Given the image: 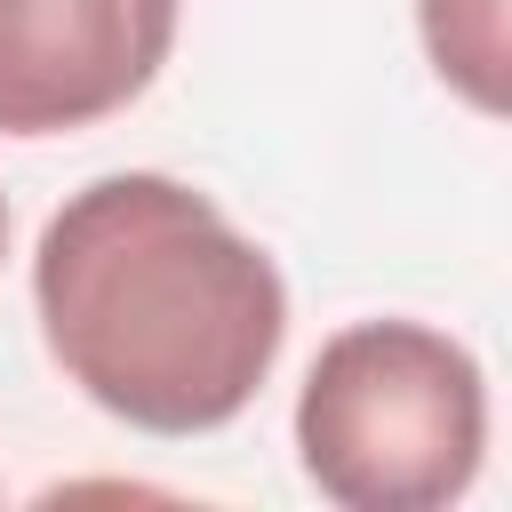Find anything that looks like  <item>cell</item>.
Wrapping results in <instances>:
<instances>
[{"mask_svg":"<svg viewBox=\"0 0 512 512\" xmlns=\"http://www.w3.org/2000/svg\"><path fill=\"white\" fill-rule=\"evenodd\" d=\"M48 360L120 424L192 440L232 424L280 344V264L192 184L128 168L72 192L32 256Z\"/></svg>","mask_w":512,"mask_h":512,"instance_id":"6da1fadb","label":"cell"},{"mask_svg":"<svg viewBox=\"0 0 512 512\" xmlns=\"http://www.w3.org/2000/svg\"><path fill=\"white\" fill-rule=\"evenodd\" d=\"M296 456L344 512H440L488 456L480 360L424 320H352L296 392Z\"/></svg>","mask_w":512,"mask_h":512,"instance_id":"7a4b0ae2","label":"cell"},{"mask_svg":"<svg viewBox=\"0 0 512 512\" xmlns=\"http://www.w3.org/2000/svg\"><path fill=\"white\" fill-rule=\"evenodd\" d=\"M184 0H0V136H64L128 112Z\"/></svg>","mask_w":512,"mask_h":512,"instance_id":"3957f363","label":"cell"},{"mask_svg":"<svg viewBox=\"0 0 512 512\" xmlns=\"http://www.w3.org/2000/svg\"><path fill=\"white\" fill-rule=\"evenodd\" d=\"M416 24L440 80L464 104L504 112V0H416Z\"/></svg>","mask_w":512,"mask_h":512,"instance_id":"277c9868","label":"cell"},{"mask_svg":"<svg viewBox=\"0 0 512 512\" xmlns=\"http://www.w3.org/2000/svg\"><path fill=\"white\" fill-rule=\"evenodd\" d=\"M0 256H8V200H0Z\"/></svg>","mask_w":512,"mask_h":512,"instance_id":"5b68a950","label":"cell"}]
</instances>
